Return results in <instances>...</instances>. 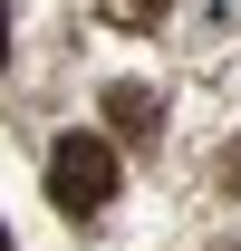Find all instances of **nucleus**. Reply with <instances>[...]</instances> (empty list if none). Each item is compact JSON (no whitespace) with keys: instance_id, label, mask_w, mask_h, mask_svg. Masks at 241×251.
<instances>
[{"instance_id":"obj_1","label":"nucleus","mask_w":241,"mask_h":251,"mask_svg":"<svg viewBox=\"0 0 241 251\" xmlns=\"http://www.w3.org/2000/svg\"><path fill=\"white\" fill-rule=\"evenodd\" d=\"M48 203L77 213V222H87L96 203H116V145H106V135H58V155H48Z\"/></svg>"},{"instance_id":"obj_2","label":"nucleus","mask_w":241,"mask_h":251,"mask_svg":"<svg viewBox=\"0 0 241 251\" xmlns=\"http://www.w3.org/2000/svg\"><path fill=\"white\" fill-rule=\"evenodd\" d=\"M106 116H116L125 145H154V116L164 106H154V87H106Z\"/></svg>"},{"instance_id":"obj_3","label":"nucleus","mask_w":241,"mask_h":251,"mask_svg":"<svg viewBox=\"0 0 241 251\" xmlns=\"http://www.w3.org/2000/svg\"><path fill=\"white\" fill-rule=\"evenodd\" d=\"M106 20H154V0H106Z\"/></svg>"},{"instance_id":"obj_4","label":"nucleus","mask_w":241,"mask_h":251,"mask_svg":"<svg viewBox=\"0 0 241 251\" xmlns=\"http://www.w3.org/2000/svg\"><path fill=\"white\" fill-rule=\"evenodd\" d=\"M222 184H232V193H241V145H232V155H222Z\"/></svg>"},{"instance_id":"obj_5","label":"nucleus","mask_w":241,"mask_h":251,"mask_svg":"<svg viewBox=\"0 0 241 251\" xmlns=\"http://www.w3.org/2000/svg\"><path fill=\"white\" fill-rule=\"evenodd\" d=\"M0 58H10V10H0Z\"/></svg>"}]
</instances>
